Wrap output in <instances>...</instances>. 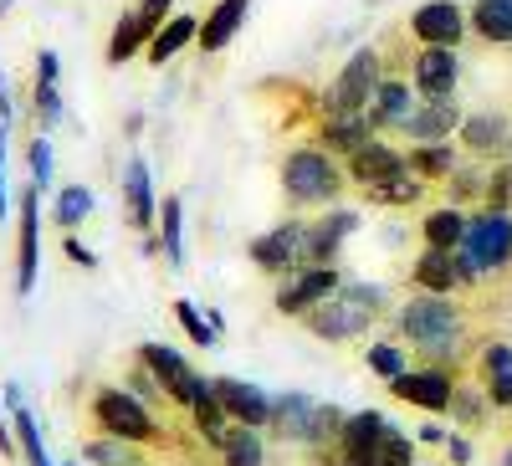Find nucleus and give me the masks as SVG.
<instances>
[{
  "label": "nucleus",
  "instance_id": "obj_1",
  "mask_svg": "<svg viewBox=\"0 0 512 466\" xmlns=\"http://www.w3.org/2000/svg\"><path fill=\"white\" fill-rule=\"evenodd\" d=\"M507 262H512V216L507 210H482L477 221H466V236L456 246L461 282H477V277H487Z\"/></svg>",
  "mask_w": 512,
  "mask_h": 466
},
{
  "label": "nucleus",
  "instance_id": "obj_2",
  "mask_svg": "<svg viewBox=\"0 0 512 466\" xmlns=\"http://www.w3.org/2000/svg\"><path fill=\"white\" fill-rule=\"evenodd\" d=\"M400 328H405V338H410L415 349L446 359V354H456L461 313L441 298V292H425V298H410V303L400 308Z\"/></svg>",
  "mask_w": 512,
  "mask_h": 466
},
{
  "label": "nucleus",
  "instance_id": "obj_3",
  "mask_svg": "<svg viewBox=\"0 0 512 466\" xmlns=\"http://www.w3.org/2000/svg\"><path fill=\"white\" fill-rule=\"evenodd\" d=\"M379 318V287H344L338 298H323L308 313V328L318 338H354Z\"/></svg>",
  "mask_w": 512,
  "mask_h": 466
},
{
  "label": "nucleus",
  "instance_id": "obj_4",
  "mask_svg": "<svg viewBox=\"0 0 512 466\" xmlns=\"http://www.w3.org/2000/svg\"><path fill=\"white\" fill-rule=\"evenodd\" d=\"M374 93H379V57L364 47V52H354V57H349V67H344V72H338V82L328 88L323 108H328V118L364 113V108L374 103Z\"/></svg>",
  "mask_w": 512,
  "mask_h": 466
},
{
  "label": "nucleus",
  "instance_id": "obj_5",
  "mask_svg": "<svg viewBox=\"0 0 512 466\" xmlns=\"http://www.w3.org/2000/svg\"><path fill=\"white\" fill-rule=\"evenodd\" d=\"M272 420L277 431L292 436V441H323V436H344V415L333 405H313L308 395H282L272 405Z\"/></svg>",
  "mask_w": 512,
  "mask_h": 466
},
{
  "label": "nucleus",
  "instance_id": "obj_6",
  "mask_svg": "<svg viewBox=\"0 0 512 466\" xmlns=\"http://www.w3.org/2000/svg\"><path fill=\"white\" fill-rule=\"evenodd\" d=\"M282 185H287V195H292V200L318 205V200H333V195H338V169L328 164V154L303 149V154H292V159H287Z\"/></svg>",
  "mask_w": 512,
  "mask_h": 466
},
{
  "label": "nucleus",
  "instance_id": "obj_7",
  "mask_svg": "<svg viewBox=\"0 0 512 466\" xmlns=\"http://www.w3.org/2000/svg\"><path fill=\"white\" fill-rule=\"evenodd\" d=\"M139 354H144V369L164 385V395H169V400L195 405V400H205V395H210V385H205V379H200V374H195L175 349H164V344H144Z\"/></svg>",
  "mask_w": 512,
  "mask_h": 466
},
{
  "label": "nucleus",
  "instance_id": "obj_8",
  "mask_svg": "<svg viewBox=\"0 0 512 466\" xmlns=\"http://www.w3.org/2000/svg\"><path fill=\"white\" fill-rule=\"evenodd\" d=\"M93 415H98V426L118 441H154V420L149 410L134 400V395H123V390H103L93 400Z\"/></svg>",
  "mask_w": 512,
  "mask_h": 466
},
{
  "label": "nucleus",
  "instance_id": "obj_9",
  "mask_svg": "<svg viewBox=\"0 0 512 466\" xmlns=\"http://www.w3.org/2000/svg\"><path fill=\"white\" fill-rule=\"evenodd\" d=\"M338 292V272L333 267H303L292 272L277 292V313H313L323 298H333Z\"/></svg>",
  "mask_w": 512,
  "mask_h": 466
},
{
  "label": "nucleus",
  "instance_id": "obj_10",
  "mask_svg": "<svg viewBox=\"0 0 512 466\" xmlns=\"http://www.w3.org/2000/svg\"><path fill=\"white\" fill-rule=\"evenodd\" d=\"M384 431H390V420L379 410H359L344 420V466H379V446H384Z\"/></svg>",
  "mask_w": 512,
  "mask_h": 466
},
{
  "label": "nucleus",
  "instance_id": "obj_11",
  "mask_svg": "<svg viewBox=\"0 0 512 466\" xmlns=\"http://www.w3.org/2000/svg\"><path fill=\"white\" fill-rule=\"evenodd\" d=\"M303 241H308V226L287 221V226L267 231L262 241L251 246V262L262 267V272H292L297 262H303Z\"/></svg>",
  "mask_w": 512,
  "mask_h": 466
},
{
  "label": "nucleus",
  "instance_id": "obj_12",
  "mask_svg": "<svg viewBox=\"0 0 512 466\" xmlns=\"http://www.w3.org/2000/svg\"><path fill=\"white\" fill-rule=\"evenodd\" d=\"M390 390L420 410H451V395H456L451 374H441V369H405L400 379H390Z\"/></svg>",
  "mask_w": 512,
  "mask_h": 466
},
{
  "label": "nucleus",
  "instance_id": "obj_13",
  "mask_svg": "<svg viewBox=\"0 0 512 466\" xmlns=\"http://www.w3.org/2000/svg\"><path fill=\"white\" fill-rule=\"evenodd\" d=\"M36 262H41V190L21 195V262H16V292L36 287Z\"/></svg>",
  "mask_w": 512,
  "mask_h": 466
},
{
  "label": "nucleus",
  "instance_id": "obj_14",
  "mask_svg": "<svg viewBox=\"0 0 512 466\" xmlns=\"http://www.w3.org/2000/svg\"><path fill=\"white\" fill-rule=\"evenodd\" d=\"M410 31L425 41V47H456L466 21H461V11L451 6V0H425V6L410 16Z\"/></svg>",
  "mask_w": 512,
  "mask_h": 466
},
{
  "label": "nucleus",
  "instance_id": "obj_15",
  "mask_svg": "<svg viewBox=\"0 0 512 466\" xmlns=\"http://www.w3.org/2000/svg\"><path fill=\"white\" fill-rule=\"evenodd\" d=\"M354 226H359L354 210H333V216H323L318 226H308L303 262H308V267H333V251H338V241H344Z\"/></svg>",
  "mask_w": 512,
  "mask_h": 466
},
{
  "label": "nucleus",
  "instance_id": "obj_16",
  "mask_svg": "<svg viewBox=\"0 0 512 466\" xmlns=\"http://www.w3.org/2000/svg\"><path fill=\"white\" fill-rule=\"evenodd\" d=\"M415 88L425 98H451L456 93V52L451 47H425L415 57Z\"/></svg>",
  "mask_w": 512,
  "mask_h": 466
},
{
  "label": "nucleus",
  "instance_id": "obj_17",
  "mask_svg": "<svg viewBox=\"0 0 512 466\" xmlns=\"http://www.w3.org/2000/svg\"><path fill=\"white\" fill-rule=\"evenodd\" d=\"M216 395H221L226 415H236L241 426H267L272 420V400L256 385H246V379H216Z\"/></svg>",
  "mask_w": 512,
  "mask_h": 466
},
{
  "label": "nucleus",
  "instance_id": "obj_18",
  "mask_svg": "<svg viewBox=\"0 0 512 466\" xmlns=\"http://www.w3.org/2000/svg\"><path fill=\"white\" fill-rule=\"evenodd\" d=\"M451 129H461V108L451 98H425V108L410 113L405 134L420 139V144H436V139H451Z\"/></svg>",
  "mask_w": 512,
  "mask_h": 466
},
{
  "label": "nucleus",
  "instance_id": "obj_19",
  "mask_svg": "<svg viewBox=\"0 0 512 466\" xmlns=\"http://www.w3.org/2000/svg\"><path fill=\"white\" fill-rule=\"evenodd\" d=\"M349 169H354V180L364 185V190H379L384 180H395V175H405V159L395 154V149H384V144H364L359 154H349Z\"/></svg>",
  "mask_w": 512,
  "mask_h": 466
},
{
  "label": "nucleus",
  "instance_id": "obj_20",
  "mask_svg": "<svg viewBox=\"0 0 512 466\" xmlns=\"http://www.w3.org/2000/svg\"><path fill=\"white\" fill-rule=\"evenodd\" d=\"M415 282L425 287V292H446L461 282V267H456V251H446V246H425L420 251V262H415Z\"/></svg>",
  "mask_w": 512,
  "mask_h": 466
},
{
  "label": "nucleus",
  "instance_id": "obj_21",
  "mask_svg": "<svg viewBox=\"0 0 512 466\" xmlns=\"http://www.w3.org/2000/svg\"><path fill=\"white\" fill-rule=\"evenodd\" d=\"M246 11H251V0H221V6L205 16V26H200V47H205V52H221L226 41L241 31Z\"/></svg>",
  "mask_w": 512,
  "mask_h": 466
},
{
  "label": "nucleus",
  "instance_id": "obj_22",
  "mask_svg": "<svg viewBox=\"0 0 512 466\" xmlns=\"http://www.w3.org/2000/svg\"><path fill=\"white\" fill-rule=\"evenodd\" d=\"M123 195H128V221H134L139 231H149V226H154V190H149L144 159H128V169H123Z\"/></svg>",
  "mask_w": 512,
  "mask_h": 466
},
{
  "label": "nucleus",
  "instance_id": "obj_23",
  "mask_svg": "<svg viewBox=\"0 0 512 466\" xmlns=\"http://www.w3.org/2000/svg\"><path fill=\"white\" fill-rule=\"evenodd\" d=\"M482 379H487L492 405H512V344H487L482 349Z\"/></svg>",
  "mask_w": 512,
  "mask_h": 466
},
{
  "label": "nucleus",
  "instance_id": "obj_24",
  "mask_svg": "<svg viewBox=\"0 0 512 466\" xmlns=\"http://www.w3.org/2000/svg\"><path fill=\"white\" fill-rule=\"evenodd\" d=\"M154 21L144 16V11H134V16H123L118 21V31H113V41H108V62H128V57H134L139 47H144V41H154Z\"/></svg>",
  "mask_w": 512,
  "mask_h": 466
},
{
  "label": "nucleus",
  "instance_id": "obj_25",
  "mask_svg": "<svg viewBox=\"0 0 512 466\" xmlns=\"http://www.w3.org/2000/svg\"><path fill=\"white\" fill-rule=\"evenodd\" d=\"M461 144L477 149V154H492V149H507V123L497 113H477L461 123Z\"/></svg>",
  "mask_w": 512,
  "mask_h": 466
},
{
  "label": "nucleus",
  "instance_id": "obj_26",
  "mask_svg": "<svg viewBox=\"0 0 512 466\" xmlns=\"http://www.w3.org/2000/svg\"><path fill=\"white\" fill-rule=\"evenodd\" d=\"M364 144H369V118H364V113L328 118V129H323V149H344V154H359Z\"/></svg>",
  "mask_w": 512,
  "mask_h": 466
},
{
  "label": "nucleus",
  "instance_id": "obj_27",
  "mask_svg": "<svg viewBox=\"0 0 512 466\" xmlns=\"http://www.w3.org/2000/svg\"><path fill=\"white\" fill-rule=\"evenodd\" d=\"M200 36V21H190V16H175V21H164L159 31H154V41H149V57L154 62H169L180 47H190V41Z\"/></svg>",
  "mask_w": 512,
  "mask_h": 466
},
{
  "label": "nucleus",
  "instance_id": "obj_28",
  "mask_svg": "<svg viewBox=\"0 0 512 466\" xmlns=\"http://www.w3.org/2000/svg\"><path fill=\"white\" fill-rule=\"evenodd\" d=\"M410 113H415V98H410V88L405 82H379V93H374V123H410Z\"/></svg>",
  "mask_w": 512,
  "mask_h": 466
},
{
  "label": "nucleus",
  "instance_id": "obj_29",
  "mask_svg": "<svg viewBox=\"0 0 512 466\" xmlns=\"http://www.w3.org/2000/svg\"><path fill=\"white\" fill-rule=\"evenodd\" d=\"M472 26H477L487 41L507 47V41H512V0H477V16H472Z\"/></svg>",
  "mask_w": 512,
  "mask_h": 466
},
{
  "label": "nucleus",
  "instance_id": "obj_30",
  "mask_svg": "<svg viewBox=\"0 0 512 466\" xmlns=\"http://www.w3.org/2000/svg\"><path fill=\"white\" fill-rule=\"evenodd\" d=\"M195 410V426H200V436L210 441V446H226V405H221V395H216V379H210V395L205 400H195L190 405Z\"/></svg>",
  "mask_w": 512,
  "mask_h": 466
},
{
  "label": "nucleus",
  "instance_id": "obj_31",
  "mask_svg": "<svg viewBox=\"0 0 512 466\" xmlns=\"http://www.w3.org/2000/svg\"><path fill=\"white\" fill-rule=\"evenodd\" d=\"M226 466H262L267 456H262V436H256V426H236L231 436H226Z\"/></svg>",
  "mask_w": 512,
  "mask_h": 466
},
{
  "label": "nucleus",
  "instance_id": "obj_32",
  "mask_svg": "<svg viewBox=\"0 0 512 466\" xmlns=\"http://www.w3.org/2000/svg\"><path fill=\"white\" fill-rule=\"evenodd\" d=\"M461 236H466V216H461V210H436V216H425V241H431V246L456 251Z\"/></svg>",
  "mask_w": 512,
  "mask_h": 466
},
{
  "label": "nucleus",
  "instance_id": "obj_33",
  "mask_svg": "<svg viewBox=\"0 0 512 466\" xmlns=\"http://www.w3.org/2000/svg\"><path fill=\"white\" fill-rule=\"evenodd\" d=\"M11 405H16V436H21V451H26V461H31V466H52L47 446H41L36 420H31V410L21 405V395H16V390H11Z\"/></svg>",
  "mask_w": 512,
  "mask_h": 466
},
{
  "label": "nucleus",
  "instance_id": "obj_34",
  "mask_svg": "<svg viewBox=\"0 0 512 466\" xmlns=\"http://www.w3.org/2000/svg\"><path fill=\"white\" fill-rule=\"evenodd\" d=\"M410 164L420 169V175H451V169H456V149H451V139H436V144L415 149Z\"/></svg>",
  "mask_w": 512,
  "mask_h": 466
},
{
  "label": "nucleus",
  "instance_id": "obj_35",
  "mask_svg": "<svg viewBox=\"0 0 512 466\" xmlns=\"http://www.w3.org/2000/svg\"><path fill=\"white\" fill-rule=\"evenodd\" d=\"M369 200H379V205H415L420 200V180L405 169V175H395V180H384L379 190H369Z\"/></svg>",
  "mask_w": 512,
  "mask_h": 466
},
{
  "label": "nucleus",
  "instance_id": "obj_36",
  "mask_svg": "<svg viewBox=\"0 0 512 466\" xmlns=\"http://www.w3.org/2000/svg\"><path fill=\"white\" fill-rule=\"evenodd\" d=\"M88 210H93V195L82 190V185H67V190H62V200H57V226H67V231H72L82 216H88Z\"/></svg>",
  "mask_w": 512,
  "mask_h": 466
},
{
  "label": "nucleus",
  "instance_id": "obj_37",
  "mask_svg": "<svg viewBox=\"0 0 512 466\" xmlns=\"http://www.w3.org/2000/svg\"><path fill=\"white\" fill-rule=\"evenodd\" d=\"M379 466H415V446H410V436H400L395 426L384 431V446H379Z\"/></svg>",
  "mask_w": 512,
  "mask_h": 466
},
{
  "label": "nucleus",
  "instance_id": "obj_38",
  "mask_svg": "<svg viewBox=\"0 0 512 466\" xmlns=\"http://www.w3.org/2000/svg\"><path fill=\"white\" fill-rule=\"evenodd\" d=\"M175 318L185 323V333L195 338L200 349H210V344H216V323H205V318L195 313V303H175Z\"/></svg>",
  "mask_w": 512,
  "mask_h": 466
},
{
  "label": "nucleus",
  "instance_id": "obj_39",
  "mask_svg": "<svg viewBox=\"0 0 512 466\" xmlns=\"http://www.w3.org/2000/svg\"><path fill=\"white\" fill-rule=\"evenodd\" d=\"M164 257L180 267L185 246H180V200H164Z\"/></svg>",
  "mask_w": 512,
  "mask_h": 466
},
{
  "label": "nucleus",
  "instance_id": "obj_40",
  "mask_svg": "<svg viewBox=\"0 0 512 466\" xmlns=\"http://www.w3.org/2000/svg\"><path fill=\"white\" fill-rule=\"evenodd\" d=\"M369 369L384 374V379H400V374H405V354H400L395 344H374V349H369Z\"/></svg>",
  "mask_w": 512,
  "mask_h": 466
},
{
  "label": "nucleus",
  "instance_id": "obj_41",
  "mask_svg": "<svg viewBox=\"0 0 512 466\" xmlns=\"http://www.w3.org/2000/svg\"><path fill=\"white\" fill-rule=\"evenodd\" d=\"M31 175H36V190H47V180H52V144L47 139L31 144Z\"/></svg>",
  "mask_w": 512,
  "mask_h": 466
},
{
  "label": "nucleus",
  "instance_id": "obj_42",
  "mask_svg": "<svg viewBox=\"0 0 512 466\" xmlns=\"http://www.w3.org/2000/svg\"><path fill=\"white\" fill-rule=\"evenodd\" d=\"M88 461H98V466H128V456H123V441H118V436H113V441L88 446Z\"/></svg>",
  "mask_w": 512,
  "mask_h": 466
},
{
  "label": "nucleus",
  "instance_id": "obj_43",
  "mask_svg": "<svg viewBox=\"0 0 512 466\" xmlns=\"http://www.w3.org/2000/svg\"><path fill=\"white\" fill-rule=\"evenodd\" d=\"M36 103H41V118L57 123L62 118V98H57V82H36Z\"/></svg>",
  "mask_w": 512,
  "mask_h": 466
},
{
  "label": "nucleus",
  "instance_id": "obj_44",
  "mask_svg": "<svg viewBox=\"0 0 512 466\" xmlns=\"http://www.w3.org/2000/svg\"><path fill=\"white\" fill-rule=\"evenodd\" d=\"M0 216H6V123H0Z\"/></svg>",
  "mask_w": 512,
  "mask_h": 466
},
{
  "label": "nucleus",
  "instance_id": "obj_45",
  "mask_svg": "<svg viewBox=\"0 0 512 466\" xmlns=\"http://www.w3.org/2000/svg\"><path fill=\"white\" fill-rule=\"evenodd\" d=\"M67 257H72V262H82V267H98V257H93V251L82 246V241H67Z\"/></svg>",
  "mask_w": 512,
  "mask_h": 466
},
{
  "label": "nucleus",
  "instance_id": "obj_46",
  "mask_svg": "<svg viewBox=\"0 0 512 466\" xmlns=\"http://www.w3.org/2000/svg\"><path fill=\"white\" fill-rule=\"evenodd\" d=\"M446 451H451V461H472V446H466L461 436H446Z\"/></svg>",
  "mask_w": 512,
  "mask_h": 466
},
{
  "label": "nucleus",
  "instance_id": "obj_47",
  "mask_svg": "<svg viewBox=\"0 0 512 466\" xmlns=\"http://www.w3.org/2000/svg\"><path fill=\"white\" fill-rule=\"evenodd\" d=\"M0 451H11V436H6V420H0Z\"/></svg>",
  "mask_w": 512,
  "mask_h": 466
},
{
  "label": "nucleus",
  "instance_id": "obj_48",
  "mask_svg": "<svg viewBox=\"0 0 512 466\" xmlns=\"http://www.w3.org/2000/svg\"><path fill=\"white\" fill-rule=\"evenodd\" d=\"M507 175H512V164H507Z\"/></svg>",
  "mask_w": 512,
  "mask_h": 466
},
{
  "label": "nucleus",
  "instance_id": "obj_49",
  "mask_svg": "<svg viewBox=\"0 0 512 466\" xmlns=\"http://www.w3.org/2000/svg\"><path fill=\"white\" fill-rule=\"evenodd\" d=\"M507 466H512V456H507Z\"/></svg>",
  "mask_w": 512,
  "mask_h": 466
}]
</instances>
